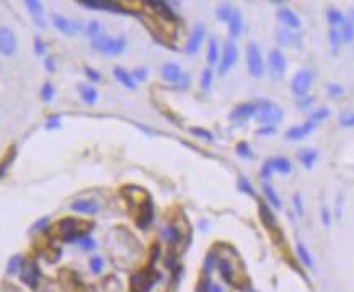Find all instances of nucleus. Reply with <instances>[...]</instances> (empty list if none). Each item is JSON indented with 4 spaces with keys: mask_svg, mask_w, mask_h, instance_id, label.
Returning <instances> with one entry per match:
<instances>
[{
    "mask_svg": "<svg viewBox=\"0 0 354 292\" xmlns=\"http://www.w3.org/2000/svg\"><path fill=\"white\" fill-rule=\"evenodd\" d=\"M152 216H153V209H152V204H150V201H147L145 204H144V207H142V213H141V217H139V221H137V224H139V227H142V229H145L147 225H149L150 222H152Z\"/></svg>",
    "mask_w": 354,
    "mask_h": 292,
    "instance_id": "obj_27",
    "label": "nucleus"
},
{
    "mask_svg": "<svg viewBox=\"0 0 354 292\" xmlns=\"http://www.w3.org/2000/svg\"><path fill=\"white\" fill-rule=\"evenodd\" d=\"M292 201H294V207H296L297 214H299V216H304V206H302V198H300V194H299V193L294 194Z\"/></svg>",
    "mask_w": 354,
    "mask_h": 292,
    "instance_id": "obj_52",
    "label": "nucleus"
},
{
    "mask_svg": "<svg viewBox=\"0 0 354 292\" xmlns=\"http://www.w3.org/2000/svg\"><path fill=\"white\" fill-rule=\"evenodd\" d=\"M296 250H297L299 260L302 261V265L307 266V268H310V269H313V258H312V255L308 253L307 246H305L304 243H302V242H299L297 246H296Z\"/></svg>",
    "mask_w": 354,
    "mask_h": 292,
    "instance_id": "obj_25",
    "label": "nucleus"
},
{
    "mask_svg": "<svg viewBox=\"0 0 354 292\" xmlns=\"http://www.w3.org/2000/svg\"><path fill=\"white\" fill-rule=\"evenodd\" d=\"M278 18L281 20L283 23H284L287 28H289V30H296V28L300 26V18H299L291 9H286V7H283V9H279Z\"/></svg>",
    "mask_w": 354,
    "mask_h": 292,
    "instance_id": "obj_17",
    "label": "nucleus"
},
{
    "mask_svg": "<svg viewBox=\"0 0 354 292\" xmlns=\"http://www.w3.org/2000/svg\"><path fill=\"white\" fill-rule=\"evenodd\" d=\"M327 92L331 98H338V97H341V95L344 93V89L340 85V84H330L327 87Z\"/></svg>",
    "mask_w": 354,
    "mask_h": 292,
    "instance_id": "obj_44",
    "label": "nucleus"
},
{
    "mask_svg": "<svg viewBox=\"0 0 354 292\" xmlns=\"http://www.w3.org/2000/svg\"><path fill=\"white\" fill-rule=\"evenodd\" d=\"M113 74L116 77L117 82H121V85H124L126 89L129 90H136V80L132 78V74H129V72L126 69H123V67H114L113 70Z\"/></svg>",
    "mask_w": 354,
    "mask_h": 292,
    "instance_id": "obj_19",
    "label": "nucleus"
},
{
    "mask_svg": "<svg viewBox=\"0 0 354 292\" xmlns=\"http://www.w3.org/2000/svg\"><path fill=\"white\" fill-rule=\"evenodd\" d=\"M233 12H235V9L232 5H228V4H222L217 9V12H216V15H217V18L220 20V21H227L228 23V20L232 18V15H233Z\"/></svg>",
    "mask_w": 354,
    "mask_h": 292,
    "instance_id": "obj_36",
    "label": "nucleus"
},
{
    "mask_svg": "<svg viewBox=\"0 0 354 292\" xmlns=\"http://www.w3.org/2000/svg\"><path fill=\"white\" fill-rule=\"evenodd\" d=\"M44 51H46V46H44V43L41 41V38L36 36V38H34V54L36 56H43Z\"/></svg>",
    "mask_w": 354,
    "mask_h": 292,
    "instance_id": "obj_53",
    "label": "nucleus"
},
{
    "mask_svg": "<svg viewBox=\"0 0 354 292\" xmlns=\"http://www.w3.org/2000/svg\"><path fill=\"white\" fill-rule=\"evenodd\" d=\"M72 211H77L80 214H97L98 213V204L95 201H87L80 199L72 204Z\"/></svg>",
    "mask_w": 354,
    "mask_h": 292,
    "instance_id": "obj_20",
    "label": "nucleus"
},
{
    "mask_svg": "<svg viewBox=\"0 0 354 292\" xmlns=\"http://www.w3.org/2000/svg\"><path fill=\"white\" fill-rule=\"evenodd\" d=\"M320 214H322V224H323V227L330 229V225H331V213H330V209H328L327 206H323Z\"/></svg>",
    "mask_w": 354,
    "mask_h": 292,
    "instance_id": "obj_49",
    "label": "nucleus"
},
{
    "mask_svg": "<svg viewBox=\"0 0 354 292\" xmlns=\"http://www.w3.org/2000/svg\"><path fill=\"white\" fill-rule=\"evenodd\" d=\"M204 34H206L204 25H196L193 28V31H191V34H189L188 41H186V46H184V53H186L188 56L198 54L199 49H201L203 41H204Z\"/></svg>",
    "mask_w": 354,
    "mask_h": 292,
    "instance_id": "obj_8",
    "label": "nucleus"
},
{
    "mask_svg": "<svg viewBox=\"0 0 354 292\" xmlns=\"http://www.w3.org/2000/svg\"><path fill=\"white\" fill-rule=\"evenodd\" d=\"M328 116H330V109L328 108H320V109H317L315 113H312L310 121L317 124V122H320V121H325Z\"/></svg>",
    "mask_w": 354,
    "mask_h": 292,
    "instance_id": "obj_41",
    "label": "nucleus"
},
{
    "mask_svg": "<svg viewBox=\"0 0 354 292\" xmlns=\"http://www.w3.org/2000/svg\"><path fill=\"white\" fill-rule=\"evenodd\" d=\"M268 62H269L271 75L278 80H281L286 75V70H287V61H286L284 54L279 49H272L269 53Z\"/></svg>",
    "mask_w": 354,
    "mask_h": 292,
    "instance_id": "obj_7",
    "label": "nucleus"
},
{
    "mask_svg": "<svg viewBox=\"0 0 354 292\" xmlns=\"http://www.w3.org/2000/svg\"><path fill=\"white\" fill-rule=\"evenodd\" d=\"M283 118H284L283 109L272 103V101L261 100L260 103H256L255 119L260 122L261 126H274V124L281 122Z\"/></svg>",
    "mask_w": 354,
    "mask_h": 292,
    "instance_id": "obj_1",
    "label": "nucleus"
},
{
    "mask_svg": "<svg viewBox=\"0 0 354 292\" xmlns=\"http://www.w3.org/2000/svg\"><path fill=\"white\" fill-rule=\"evenodd\" d=\"M54 97V87L51 84H44L43 89H41V98L43 101H46V103H49L51 100H53Z\"/></svg>",
    "mask_w": 354,
    "mask_h": 292,
    "instance_id": "obj_42",
    "label": "nucleus"
},
{
    "mask_svg": "<svg viewBox=\"0 0 354 292\" xmlns=\"http://www.w3.org/2000/svg\"><path fill=\"white\" fill-rule=\"evenodd\" d=\"M25 5H26L28 12L31 13L34 23L43 28L44 26V21H43V7H41V4L36 2V0H26Z\"/></svg>",
    "mask_w": 354,
    "mask_h": 292,
    "instance_id": "obj_21",
    "label": "nucleus"
},
{
    "mask_svg": "<svg viewBox=\"0 0 354 292\" xmlns=\"http://www.w3.org/2000/svg\"><path fill=\"white\" fill-rule=\"evenodd\" d=\"M315 128H317L315 122L307 121L304 124H299V126H294L291 129H287L284 137L287 139V141H302L304 137H307L310 133H313Z\"/></svg>",
    "mask_w": 354,
    "mask_h": 292,
    "instance_id": "obj_12",
    "label": "nucleus"
},
{
    "mask_svg": "<svg viewBox=\"0 0 354 292\" xmlns=\"http://www.w3.org/2000/svg\"><path fill=\"white\" fill-rule=\"evenodd\" d=\"M77 242H78L80 248H82V250H87V252H88V250H93V248L97 246V243H95L90 237H80V238L77 240Z\"/></svg>",
    "mask_w": 354,
    "mask_h": 292,
    "instance_id": "obj_47",
    "label": "nucleus"
},
{
    "mask_svg": "<svg viewBox=\"0 0 354 292\" xmlns=\"http://www.w3.org/2000/svg\"><path fill=\"white\" fill-rule=\"evenodd\" d=\"M78 5H84L87 9H93V10H106V12H113V13H131L128 10H124L120 4L114 2H101V0H78Z\"/></svg>",
    "mask_w": 354,
    "mask_h": 292,
    "instance_id": "obj_10",
    "label": "nucleus"
},
{
    "mask_svg": "<svg viewBox=\"0 0 354 292\" xmlns=\"http://www.w3.org/2000/svg\"><path fill=\"white\" fill-rule=\"evenodd\" d=\"M328 41H330V46H331V53L338 54V51H340V46H341V34L336 28H331V30L328 31Z\"/></svg>",
    "mask_w": 354,
    "mask_h": 292,
    "instance_id": "obj_33",
    "label": "nucleus"
},
{
    "mask_svg": "<svg viewBox=\"0 0 354 292\" xmlns=\"http://www.w3.org/2000/svg\"><path fill=\"white\" fill-rule=\"evenodd\" d=\"M237 59H239V49H237V46H235V43L232 39L225 41L222 59H220V62H219V74L225 75L227 72L235 65Z\"/></svg>",
    "mask_w": 354,
    "mask_h": 292,
    "instance_id": "obj_5",
    "label": "nucleus"
},
{
    "mask_svg": "<svg viewBox=\"0 0 354 292\" xmlns=\"http://www.w3.org/2000/svg\"><path fill=\"white\" fill-rule=\"evenodd\" d=\"M18 49V41L9 26H0V54L12 57Z\"/></svg>",
    "mask_w": 354,
    "mask_h": 292,
    "instance_id": "obj_6",
    "label": "nucleus"
},
{
    "mask_svg": "<svg viewBox=\"0 0 354 292\" xmlns=\"http://www.w3.org/2000/svg\"><path fill=\"white\" fill-rule=\"evenodd\" d=\"M344 17L341 10L335 9V7H330V9L327 10V20L328 23L331 25V28H336V26H341L344 23Z\"/></svg>",
    "mask_w": 354,
    "mask_h": 292,
    "instance_id": "obj_24",
    "label": "nucleus"
},
{
    "mask_svg": "<svg viewBox=\"0 0 354 292\" xmlns=\"http://www.w3.org/2000/svg\"><path fill=\"white\" fill-rule=\"evenodd\" d=\"M191 133H193L194 136H198V137H201V139H206V141H212V139H214L209 131L201 129V128H193V129H191Z\"/></svg>",
    "mask_w": 354,
    "mask_h": 292,
    "instance_id": "obj_50",
    "label": "nucleus"
},
{
    "mask_svg": "<svg viewBox=\"0 0 354 292\" xmlns=\"http://www.w3.org/2000/svg\"><path fill=\"white\" fill-rule=\"evenodd\" d=\"M85 75H87L88 78H90L92 82H98V80L101 78V75L98 74V72L95 70V69H90V67H87V69H85Z\"/></svg>",
    "mask_w": 354,
    "mask_h": 292,
    "instance_id": "obj_54",
    "label": "nucleus"
},
{
    "mask_svg": "<svg viewBox=\"0 0 354 292\" xmlns=\"http://www.w3.org/2000/svg\"><path fill=\"white\" fill-rule=\"evenodd\" d=\"M149 5H153V10H155L159 15L164 17L165 20L175 21V13L165 2H149Z\"/></svg>",
    "mask_w": 354,
    "mask_h": 292,
    "instance_id": "obj_26",
    "label": "nucleus"
},
{
    "mask_svg": "<svg viewBox=\"0 0 354 292\" xmlns=\"http://www.w3.org/2000/svg\"><path fill=\"white\" fill-rule=\"evenodd\" d=\"M312 84H313V72L308 69H302L291 80V92L297 98H304L310 92Z\"/></svg>",
    "mask_w": 354,
    "mask_h": 292,
    "instance_id": "obj_3",
    "label": "nucleus"
},
{
    "mask_svg": "<svg viewBox=\"0 0 354 292\" xmlns=\"http://www.w3.org/2000/svg\"><path fill=\"white\" fill-rule=\"evenodd\" d=\"M178 85H180V89H188V85H189V77H188L186 74H183L181 78H180V82H178Z\"/></svg>",
    "mask_w": 354,
    "mask_h": 292,
    "instance_id": "obj_60",
    "label": "nucleus"
},
{
    "mask_svg": "<svg viewBox=\"0 0 354 292\" xmlns=\"http://www.w3.org/2000/svg\"><path fill=\"white\" fill-rule=\"evenodd\" d=\"M90 268H92V271L95 274L101 273V269H103V258L101 257H92L90 258Z\"/></svg>",
    "mask_w": 354,
    "mask_h": 292,
    "instance_id": "obj_48",
    "label": "nucleus"
},
{
    "mask_svg": "<svg viewBox=\"0 0 354 292\" xmlns=\"http://www.w3.org/2000/svg\"><path fill=\"white\" fill-rule=\"evenodd\" d=\"M341 43H351L354 39V9L344 17V23L341 25Z\"/></svg>",
    "mask_w": 354,
    "mask_h": 292,
    "instance_id": "obj_16",
    "label": "nucleus"
},
{
    "mask_svg": "<svg viewBox=\"0 0 354 292\" xmlns=\"http://www.w3.org/2000/svg\"><path fill=\"white\" fill-rule=\"evenodd\" d=\"M268 163L271 165L272 173L278 172V173H281V175H289V173L292 172V165H291V162H289V160H287L286 157H274V158H269Z\"/></svg>",
    "mask_w": 354,
    "mask_h": 292,
    "instance_id": "obj_18",
    "label": "nucleus"
},
{
    "mask_svg": "<svg viewBox=\"0 0 354 292\" xmlns=\"http://www.w3.org/2000/svg\"><path fill=\"white\" fill-rule=\"evenodd\" d=\"M341 206H343V194H338L336 198V217H341Z\"/></svg>",
    "mask_w": 354,
    "mask_h": 292,
    "instance_id": "obj_58",
    "label": "nucleus"
},
{
    "mask_svg": "<svg viewBox=\"0 0 354 292\" xmlns=\"http://www.w3.org/2000/svg\"><path fill=\"white\" fill-rule=\"evenodd\" d=\"M46 69L49 70V72H54V61L53 59H51V57H48V59H46Z\"/></svg>",
    "mask_w": 354,
    "mask_h": 292,
    "instance_id": "obj_61",
    "label": "nucleus"
},
{
    "mask_svg": "<svg viewBox=\"0 0 354 292\" xmlns=\"http://www.w3.org/2000/svg\"><path fill=\"white\" fill-rule=\"evenodd\" d=\"M162 237H164L170 245H175V243H178L181 233H180L178 227H175V225H168V227H165L164 230H162Z\"/></svg>",
    "mask_w": 354,
    "mask_h": 292,
    "instance_id": "obj_28",
    "label": "nucleus"
},
{
    "mask_svg": "<svg viewBox=\"0 0 354 292\" xmlns=\"http://www.w3.org/2000/svg\"><path fill=\"white\" fill-rule=\"evenodd\" d=\"M263 193H264V196H266V199L272 204V206H274L276 209H281L283 207V204H281V198H279L278 196V193L274 191V189H272L269 185H266L264 183L263 185Z\"/></svg>",
    "mask_w": 354,
    "mask_h": 292,
    "instance_id": "obj_31",
    "label": "nucleus"
},
{
    "mask_svg": "<svg viewBox=\"0 0 354 292\" xmlns=\"http://www.w3.org/2000/svg\"><path fill=\"white\" fill-rule=\"evenodd\" d=\"M212 78H214L212 70H211V69H204L203 74H201V89H203V90H209V89H211Z\"/></svg>",
    "mask_w": 354,
    "mask_h": 292,
    "instance_id": "obj_39",
    "label": "nucleus"
},
{
    "mask_svg": "<svg viewBox=\"0 0 354 292\" xmlns=\"http://www.w3.org/2000/svg\"><path fill=\"white\" fill-rule=\"evenodd\" d=\"M237 154L242 158H252L253 157V152H252V149H250V145L247 142H240L237 145Z\"/></svg>",
    "mask_w": 354,
    "mask_h": 292,
    "instance_id": "obj_43",
    "label": "nucleus"
},
{
    "mask_svg": "<svg viewBox=\"0 0 354 292\" xmlns=\"http://www.w3.org/2000/svg\"><path fill=\"white\" fill-rule=\"evenodd\" d=\"M260 214H261V221H263L264 225L272 227V225L276 224V219H274V216H272V213L269 211V207L266 206V204H260Z\"/></svg>",
    "mask_w": 354,
    "mask_h": 292,
    "instance_id": "obj_37",
    "label": "nucleus"
},
{
    "mask_svg": "<svg viewBox=\"0 0 354 292\" xmlns=\"http://www.w3.org/2000/svg\"><path fill=\"white\" fill-rule=\"evenodd\" d=\"M155 276H152L149 271L145 273H137L132 276V292H149L152 286L155 284Z\"/></svg>",
    "mask_w": 354,
    "mask_h": 292,
    "instance_id": "obj_9",
    "label": "nucleus"
},
{
    "mask_svg": "<svg viewBox=\"0 0 354 292\" xmlns=\"http://www.w3.org/2000/svg\"><path fill=\"white\" fill-rule=\"evenodd\" d=\"M93 49L100 51V53L106 56H120L124 49H126V39L120 36V38H106V36H100V38L93 39Z\"/></svg>",
    "mask_w": 354,
    "mask_h": 292,
    "instance_id": "obj_2",
    "label": "nucleus"
},
{
    "mask_svg": "<svg viewBox=\"0 0 354 292\" xmlns=\"http://www.w3.org/2000/svg\"><path fill=\"white\" fill-rule=\"evenodd\" d=\"M25 258L21 257V255H15V257L9 261V266H7V273L9 274H15V273H18L21 268H23L25 265Z\"/></svg>",
    "mask_w": 354,
    "mask_h": 292,
    "instance_id": "obj_35",
    "label": "nucleus"
},
{
    "mask_svg": "<svg viewBox=\"0 0 354 292\" xmlns=\"http://www.w3.org/2000/svg\"><path fill=\"white\" fill-rule=\"evenodd\" d=\"M338 121L343 128H354V113H343Z\"/></svg>",
    "mask_w": 354,
    "mask_h": 292,
    "instance_id": "obj_45",
    "label": "nucleus"
},
{
    "mask_svg": "<svg viewBox=\"0 0 354 292\" xmlns=\"http://www.w3.org/2000/svg\"><path fill=\"white\" fill-rule=\"evenodd\" d=\"M248 292H256V290H248Z\"/></svg>",
    "mask_w": 354,
    "mask_h": 292,
    "instance_id": "obj_62",
    "label": "nucleus"
},
{
    "mask_svg": "<svg viewBox=\"0 0 354 292\" xmlns=\"http://www.w3.org/2000/svg\"><path fill=\"white\" fill-rule=\"evenodd\" d=\"M181 75H183L181 67L175 62H167L164 67H162V77H164V80H167V82L178 84Z\"/></svg>",
    "mask_w": 354,
    "mask_h": 292,
    "instance_id": "obj_15",
    "label": "nucleus"
},
{
    "mask_svg": "<svg viewBox=\"0 0 354 292\" xmlns=\"http://www.w3.org/2000/svg\"><path fill=\"white\" fill-rule=\"evenodd\" d=\"M278 41L279 45L283 46H291V45H296V43H299V38L296 36V33H292L291 30H281L278 31Z\"/></svg>",
    "mask_w": 354,
    "mask_h": 292,
    "instance_id": "obj_30",
    "label": "nucleus"
},
{
    "mask_svg": "<svg viewBox=\"0 0 354 292\" xmlns=\"http://www.w3.org/2000/svg\"><path fill=\"white\" fill-rule=\"evenodd\" d=\"M247 67H248V74L253 78H260L264 74L263 54L256 43H250L247 46Z\"/></svg>",
    "mask_w": 354,
    "mask_h": 292,
    "instance_id": "obj_4",
    "label": "nucleus"
},
{
    "mask_svg": "<svg viewBox=\"0 0 354 292\" xmlns=\"http://www.w3.org/2000/svg\"><path fill=\"white\" fill-rule=\"evenodd\" d=\"M87 34L90 36L92 39H97L101 36V25L98 23V21H90V23L87 25Z\"/></svg>",
    "mask_w": 354,
    "mask_h": 292,
    "instance_id": "obj_38",
    "label": "nucleus"
},
{
    "mask_svg": "<svg viewBox=\"0 0 354 292\" xmlns=\"http://www.w3.org/2000/svg\"><path fill=\"white\" fill-rule=\"evenodd\" d=\"M219 61V45L216 38H211L208 43V62L216 64Z\"/></svg>",
    "mask_w": 354,
    "mask_h": 292,
    "instance_id": "obj_34",
    "label": "nucleus"
},
{
    "mask_svg": "<svg viewBox=\"0 0 354 292\" xmlns=\"http://www.w3.org/2000/svg\"><path fill=\"white\" fill-rule=\"evenodd\" d=\"M255 113H256V103H243V105H239L230 113V119L233 122L242 124L248 121L250 118H255Z\"/></svg>",
    "mask_w": 354,
    "mask_h": 292,
    "instance_id": "obj_13",
    "label": "nucleus"
},
{
    "mask_svg": "<svg viewBox=\"0 0 354 292\" xmlns=\"http://www.w3.org/2000/svg\"><path fill=\"white\" fill-rule=\"evenodd\" d=\"M276 133V128L274 126H261L260 129L256 131V136H264V137H268V136H272Z\"/></svg>",
    "mask_w": 354,
    "mask_h": 292,
    "instance_id": "obj_51",
    "label": "nucleus"
},
{
    "mask_svg": "<svg viewBox=\"0 0 354 292\" xmlns=\"http://www.w3.org/2000/svg\"><path fill=\"white\" fill-rule=\"evenodd\" d=\"M297 158L300 160V163L304 165L305 169H312L313 163L317 162V158H319V152L313 149H304L297 154Z\"/></svg>",
    "mask_w": 354,
    "mask_h": 292,
    "instance_id": "obj_23",
    "label": "nucleus"
},
{
    "mask_svg": "<svg viewBox=\"0 0 354 292\" xmlns=\"http://www.w3.org/2000/svg\"><path fill=\"white\" fill-rule=\"evenodd\" d=\"M243 30V20H242V13L239 10L233 12L232 18L228 20V33H230L232 38H237V36H240Z\"/></svg>",
    "mask_w": 354,
    "mask_h": 292,
    "instance_id": "obj_22",
    "label": "nucleus"
},
{
    "mask_svg": "<svg viewBox=\"0 0 354 292\" xmlns=\"http://www.w3.org/2000/svg\"><path fill=\"white\" fill-rule=\"evenodd\" d=\"M312 98L310 97H304V98H297V106L299 108H307L312 105Z\"/></svg>",
    "mask_w": 354,
    "mask_h": 292,
    "instance_id": "obj_57",
    "label": "nucleus"
},
{
    "mask_svg": "<svg viewBox=\"0 0 354 292\" xmlns=\"http://www.w3.org/2000/svg\"><path fill=\"white\" fill-rule=\"evenodd\" d=\"M132 78L142 82V80L147 78V69H136L134 72H132Z\"/></svg>",
    "mask_w": 354,
    "mask_h": 292,
    "instance_id": "obj_55",
    "label": "nucleus"
},
{
    "mask_svg": "<svg viewBox=\"0 0 354 292\" xmlns=\"http://www.w3.org/2000/svg\"><path fill=\"white\" fill-rule=\"evenodd\" d=\"M40 279V268L36 265V261H25L23 268H21V281L31 289L36 287Z\"/></svg>",
    "mask_w": 354,
    "mask_h": 292,
    "instance_id": "obj_11",
    "label": "nucleus"
},
{
    "mask_svg": "<svg viewBox=\"0 0 354 292\" xmlns=\"http://www.w3.org/2000/svg\"><path fill=\"white\" fill-rule=\"evenodd\" d=\"M53 23H54V26L57 28L59 31H61L62 34H67V36H72L73 33L80 30L78 23H75V21H70V20H67L62 15H53Z\"/></svg>",
    "mask_w": 354,
    "mask_h": 292,
    "instance_id": "obj_14",
    "label": "nucleus"
},
{
    "mask_svg": "<svg viewBox=\"0 0 354 292\" xmlns=\"http://www.w3.org/2000/svg\"><path fill=\"white\" fill-rule=\"evenodd\" d=\"M271 175H272V169H271V165L266 162V163L261 166V177L264 180H268V178H271Z\"/></svg>",
    "mask_w": 354,
    "mask_h": 292,
    "instance_id": "obj_56",
    "label": "nucleus"
},
{
    "mask_svg": "<svg viewBox=\"0 0 354 292\" xmlns=\"http://www.w3.org/2000/svg\"><path fill=\"white\" fill-rule=\"evenodd\" d=\"M59 126H61V119H59V118L49 119V121H48V124H46V128H48V129H56V128H59Z\"/></svg>",
    "mask_w": 354,
    "mask_h": 292,
    "instance_id": "obj_59",
    "label": "nucleus"
},
{
    "mask_svg": "<svg viewBox=\"0 0 354 292\" xmlns=\"http://www.w3.org/2000/svg\"><path fill=\"white\" fill-rule=\"evenodd\" d=\"M217 266H219L220 276H222L227 282H232V279H233V268L230 265V261H228V260H220L217 263Z\"/></svg>",
    "mask_w": 354,
    "mask_h": 292,
    "instance_id": "obj_32",
    "label": "nucleus"
},
{
    "mask_svg": "<svg viewBox=\"0 0 354 292\" xmlns=\"http://www.w3.org/2000/svg\"><path fill=\"white\" fill-rule=\"evenodd\" d=\"M80 95H82V100L85 101L87 105L97 103L98 93H97V90L93 89V87H90V85H82V87H80Z\"/></svg>",
    "mask_w": 354,
    "mask_h": 292,
    "instance_id": "obj_29",
    "label": "nucleus"
},
{
    "mask_svg": "<svg viewBox=\"0 0 354 292\" xmlns=\"http://www.w3.org/2000/svg\"><path fill=\"white\" fill-rule=\"evenodd\" d=\"M239 189L240 191H243V193H247V194H250V196H255V189H253V185L250 183V181L245 178V177H240L239 178Z\"/></svg>",
    "mask_w": 354,
    "mask_h": 292,
    "instance_id": "obj_40",
    "label": "nucleus"
},
{
    "mask_svg": "<svg viewBox=\"0 0 354 292\" xmlns=\"http://www.w3.org/2000/svg\"><path fill=\"white\" fill-rule=\"evenodd\" d=\"M216 263H217V257H216V253H209L208 255V258H206L204 261V273H211L214 266H216Z\"/></svg>",
    "mask_w": 354,
    "mask_h": 292,
    "instance_id": "obj_46",
    "label": "nucleus"
}]
</instances>
